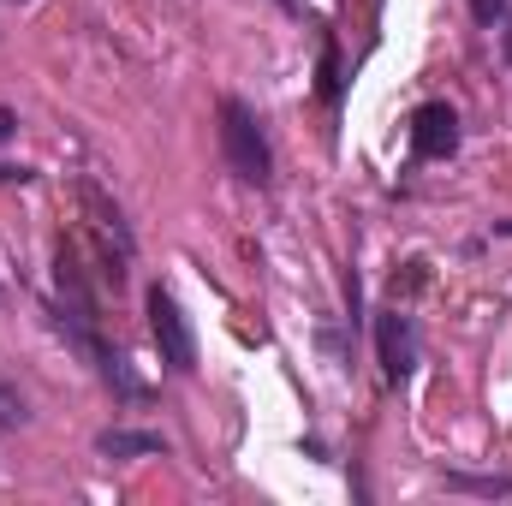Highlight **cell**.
I'll return each mask as SVG.
<instances>
[{
    "label": "cell",
    "instance_id": "1",
    "mask_svg": "<svg viewBox=\"0 0 512 506\" xmlns=\"http://www.w3.org/2000/svg\"><path fill=\"white\" fill-rule=\"evenodd\" d=\"M221 155H227V167L245 179V185H268L274 179V149H268V131L256 120L251 102H239V96H227L221 102Z\"/></svg>",
    "mask_w": 512,
    "mask_h": 506
},
{
    "label": "cell",
    "instance_id": "2",
    "mask_svg": "<svg viewBox=\"0 0 512 506\" xmlns=\"http://www.w3.org/2000/svg\"><path fill=\"white\" fill-rule=\"evenodd\" d=\"M78 203H84V221H90V233H96V274L102 280H114V292L126 286V262L137 251V239H131L126 215H120V203L96 185V179H78Z\"/></svg>",
    "mask_w": 512,
    "mask_h": 506
},
{
    "label": "cell",
    "instance_id": "3",
    "mask_svg": "<svg viewBox=\"0 0 512 506\" xmlns=\"http://www.w3.org/2000/svg\"><path fill=\"white\" fill-rule=\"evenodd\" d=\"M149 334L161 346V364L167 370H197V334H191V316L179 310V298L167 286H149Z\"/></svg>",
    "mask_w": 512,
    "mask_h": 506
},
{
    "label": "cell",
    "instance_id": "4",
    "mask_svg": "<svg viewBox=\"0 0 512 506\" xmlns=\"http://www.w3.org/2000/svg\"><path fill=\"white\" fill-rule=\"evenodd\" d=\"M459 149V114L447 102H423L411 114V155L417 161H447Z\"/></svg>",
    "mask_w": 512,
    "mask_h": 506
},
{
    "label": "cell",
    "instance_id": "5",
    "mask_svg": "<svg viewBox=\"0 0 512 506\" xmlns=\"http://www.w3.org/2000/svg\"><path fill=\"white\" fill-rule=\"evenodd\" d=\"M376 352H382V376L399 387V381H411L417 370V328H411V316L393 304L382 322H376Z\"/></svg>",
    "mask_w": 512,
    "mask_h": 506
},
{
    "label": "cell",
    "instance_id": "6",
    "mask_svg": "<svg viewBox=\"0 0 512 506\" xmlns=\"http://www.w3.org/2000/svg\"><path fill=\"white\" fill-rule=\"evenodd\" d=\"M96 453H108V459H155V453H167V441L155 429H102Z\"/></svg>",
    "mask_w": 512,
    "mask_h": 506
},
{
    "label": "cell",
    "instance_id": "7",
    "mask_svg": "<svg viewBox=\"0 0 512 506\" xmlns=\"http://www.w3.org/2000/svg\"><path fill=\"white\" fill-rule=\"evenodd\" d=\"M441 483H447V489H459V495H489V501H495V495H512V471H495V477H471V471H447Z\"/></svg>",
    "mask_w": 512,
    "mask_h": 506
},
{
    "label": "cell",
    "instance_id": "8",
    "mask_svg": "<svg viewBox=\"0 0 512 506\" xmlns=\"http://www.w3.org/2000/svg\"><path fill=\"white\" fill-rule=\"evenodd\" d=\"M316 96L334 108L340 102V48L334 42H322V60H316Z\"/></svg>",
    "mask_w": 512,
    "mask_h": 506
},
{
    "label": "cell",
    "instance_id": "9",
    "mask_svg": "<svg viewBox=\"0 0 512 506\" xmlns=\"http://www.w3.org/2000/svg\"><path fill=\"white\" fill-rule=\"evenodd\" d=\"M24 417H30V411H24V399H18V387H12V381L0 376V429H18Z\"/></svg>",
    "mask_w": 512,
    "mask_h": 506
},
{
    "label": "cell",
    "instance_id": "10",
    "mask_svg": "<svg viewBox=\"0 0 512 506\" xmlns=\"http://www.w3.org/2000/svg\"><path fill=\"white\" fill-rule=\"evenodd\" d=\"M501 12H507V0H471V18H477V24H495Z\"/></svg>",
    "mask_w": 512,
    "mask_h": 506
},
{
    "label": "cell",
    "instance_id": "11",
    "mask_svg": "<svg viewBox=\"0 0 512 506\" xmlns=\"http://www.w3.org/2000/svg\"><path fill=\"white\" fill-rule=\"evenodd\" d=\"M30 179V167H0V185H24Z\"/></svg>",
    "mask_w": 512,
    "mask_h": 506
},
{
    "label": "cell",
    "instance_id": "12",
    "mask_svg": "<svg viewBox=\"0 0 512 506\" xmlns=\"http://www.w3.org/2000/svg\"><path fill=\"white\" fill-rule=\"evenodd\" d=\"M12 131H18V114H12V108H0V143H6Z\"/></svg>",
    "mask_w": 512,
    "mask_h": 506
},
{
    "label": "cell",
    "instance_id": "13",
    "mask_svg": "<svg viewBox=\"0 0 512 506\" xmlns=\"http://www.w3.org/2000/svg\"><path fill=\"white\" fill-rule=\"evenodd\" d=\"M495 233H501V239H512V221H495Z\"/></svg>",
    "mask_w": 512,
    "mask_h": 506
},
{
    "label": "cell",
    "instance_id": "14",
    "mask_svg": "<svg viewBox=\"0 0 512 506\" xmlns=\"http://www.w3.org/2000/svg\"><path fill=\"white\" fill-rule=\"evenodd\" d=\"M280 6H286V12H298V0H280Z\"/></svg>",
    "mask_w": 512,
    "mask_h": 506
},
{
    "label": "cell",
    "instance_id": "15",
    "mask_svg": "<svg viewBox=\"0 0 512 506\" xmlns=\"http://www.w3.org/2000/svg\"><path fill=\"white\" fill-rule=\"evenodd\" d=\"M507 60H512V24H507Z\"/></svg>",
    "mask_w": 512,
    "mask_h": 506
}]
</instances>
